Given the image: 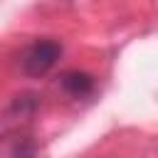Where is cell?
I'll return each mask as SVG.
<instances>
[{"label":"cell","mask_w":158,"mask_h":158,"mask_svg":"<svg viewBox=\"0 0 158 158\" xmlns=\"http://www.w3.org/2000/svg\"><path fill=\"white\" fill-rule=\"evenodd\" d=\"M59 57H62V44L52 37H42V40L30 42L20 52L17 67L25 77H44L57 64Z\"/></svg>","instance_id":"obj_1"},{"label":"cell","mask_w":158,"mask_h":158,"mask_svg":"<svg viewBox=\"0 0 158 158\" xmlns=\"http://www.w3.org/2000/svg\"><path fill=\"white\" fill-rule=\"evenodd\" d=\"M37 111H40V94H35V91H20V94H15L10 99V104L0 111V133L25 128L35 118Z\"/></svg>","instance_id":"obj_2"},{"label":"cell","mask_w":158,"mask_h":158,"mask_svg":"<svg viewBox=\"0 0 158 158\" xmlns=\"http://www.w3.org/2000/svg\"><path fill=\"white\" fill-rule=\"evenodd\" d=\"M57 89L72 99V101H84L89 99L94 91H96V79L89 74V72H81V69H67L57 77Z\"/></svg>","instance_id":"obj_3"},{"label":"cell","mask_w":158,"mask_h":158,"mask_svg":"<svg viewBox=\"0 0 158 158\" xmlns=\"http://www.w3.org/2000/svg\"><path fill=\"white\" fill-rule=\"evenodd\" d=\"M0 158H37V141L25 128L0 133Z\"/></svg>","instance_id":"obj_4"}]
</instances>
